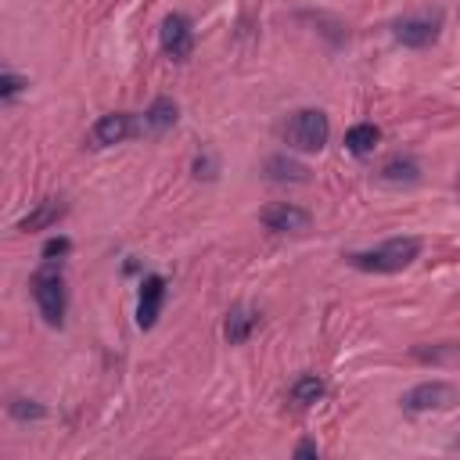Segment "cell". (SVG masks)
Segmentation results:
<instances>
[{"label":"cell","instance_id":"9a60e30c","mask_svg":"<svg viewBox=\"0 0 460 460\" xmlns=\"http://www.w3.org/2000/svg\"><path fill=\"white\" fill-rule=\"evenodd\" d=\"M382 176H385L389 183H414V180L421 176V165H417L414 158H389L385 169H382Z\"/></svg>","mask_w":460,"mask_h":460},{"label":"cell","instance_id":"8992f818","mask_svg":"<svg viewBox=\"0 0 460 460\" xmlns=\"http://www.w3.org/2000/svg\"><path fill=\"white\" fill-rule=\"evenodd\" d=\"M158 40H162V51L173 58V61H183L191 51H195V29L183 15H169L158 29Z\"/></svg>","mask_w":460,"mask_h":460},{"label":"cell","instance_id":"ffe728a7","mask_svg":"<svg viewBox=\"0 0 460 460\" xmlns=\"http://www.w3.org/2000/svg\"><path fill=\"white\" fill-rule=\"evenodd\" d=\"M295 456H317V446H313V442H303V446L295 449Z\"/></svg>","mask_w":460,"mask_h":460},{"label":"cell","instance_id":"ba28073f","mask_svg":"<svg viewBox=\"0 0 460 460\" xmlns=\"http://www.w3.org/2000/svg\"><path fill=\"white\" fill-rule=\"evenodd\" d=\"M130 133H137V123H133V116H126V112H112V116H101V119L94 123V144H98V148L123 144Z\"/></svg>","mask_w":460,"mask_h":460},{"label":"cell","instance_id":"9c48e42d","mask_svg":"<svg viewBox=\"0 0 460 460\" xmlns=\"http://www.w3.org/2000/svg\"><path fill=\"white\" fill-rule=\"evenodd\" d=\"M162 299H165V281L162 278H148L141 285V303H137V324L148 331L155 327L158 313H162Z\"/></svg>","mask_w":460,"mask_h":460},{"label":"cell","instance_id":"7a4b0ae2","mask_svg":"<svg viewBox=\"0 0 460 460\" xmlns=\"http://www.w3.org/2000/svg\"><path fill=\"white\" fill-rule=\"evenodd\" d=\"M33 299L40 306V317L51 327H61V320H65V278H61V270H54L47 262L44 270L33 273Z\"/></svg>","mask_w":460,"mask_h":460},{"label":"cell","instance_id":"2e32d148","mask_svg":"<svg viewBox=\"0 0 460 460\" xmlns=\"http://www.w3.org/2000/svg\"><path fill=\"white\" fill-rule=\"evenodd\" d=\"M320 396H324V382H320L317 375H303V378L292 385V399H295L299 407H313Z\"/></svg>","mask_w":460,"mask_h":460},{"label":"cell","instance_id":"8fae6325","mask_svg":"<svg viewBox=\"0 0 460 460\" xmlns=\"http://www.w3.org/2000/svg\"><path fill=\"white\" fill-rule=\"evenodd\" d=\"M255 324H259V313H252V310H245V306H238V310H230V313H227V324H223V335H227V342H234V345H241V342H248V335L255 331Z\"/></svg>","mask_w":460,"mask_h":460},{"label":"cell","instance_id":"4fadbf2b","mask_svg":"<svg viewBox=\"0 0 460 460\" xmlns=\"http://www.w3.org/2000/svg\"><path fill=\"white\" fill-rule=\"evenodd\" d=\"M266 176L270 180H292V183H306L310 180V169L303 165V162H292V158H285V155H278V158H270L266 162Z\"/></svg>","mask_w":460,"mask_h":460},{"label":"cell","instance_id":"d6986e66","mask_svg":"<svg viewBox=\"0 0 460 460\" xmlns=\"http://www.w3.org/2000/svg\"><path fill=\"white\" fill-rule=\"evenodd\" d=\"M69 248H72V245H69V238H51V241L44 245V259H47V262H54V259H58V255H65Z\"/></svg>","mask_w":460,"mask_h":460},{"label":"cell","instance_id":"30bf717a","mask_svg":"<svg viewBox=\"0 0 460 460\" xmlns=\"http://www.w3.org/2000/svg\"><path fill=\"white\" fill-rule=\"evenodd\" d=\"M173 123H176V105H173L169 98H158V101L141 116L137 130H141V133H165Z\"/></svg>","mask_w":460,"mask_h":460},{"label":"cell","instance_id":"5bb4252c","mask_svg":"<svg viewBox=\"0 0 460 460\" xmlns=\"http://www.w3.org/2000/svg\"><path fill=\"white\" fill-rule=\"evenodd\" d=\"M65 213V206L61 202H54V198H47V202H40L22 223H19V230H44V227H51V223H58V216Z\"/></svg>","mask_w":460,"mask_h":460},{"label":"cell","instance_id":"7c38bea8","mask_svg":"<svg viewBox=\"0 0 460 460\" xmlns=\"http://www.w3.org/2000/svg\"><path fill=\"white\" fill-rule=\"evenodd\" d=\"M378 141H382V130H378L375 123H359V126H352V130L345 133V148H349L352 155H367V151H375V148H378Z\"/></svg>","mask_w":460,"mask_h":460},{"label":"cell","instance_id":"5b68a950","mask_svg":"<svg viewBox=\"0 0 460 460\" xmlns=\"http://www.w3.org/2000/svg\"><path fill=\"white\" fill-rule=\"evenodd\" d=\"M456 403V389L446 385V382H424L417 389H410L403 396V407L414 410V414H424V410H446Z\"/></svg>","mask_w":460,"mask_h":460},{"label":"cell","instance_id":"3957f363","mask_svg":"<svg viewBox=\"0 0 460 460\" xmlns=\"http://www.w3.org/2000/svg\"><path fill=\"white\" fill-rule=\"evenodd\" d=\"M327 137H331V123L320 109H303L285 126V141L295 151H320L327 144Z\"/></svg>","mask_w":460,"mask_h":460},{"label":"cell","instance_id":"6da1fadb","mask_svg":"<svg viewBox=\"0 0 460 460\" xmlns=\"http://www.w3.org/2000/svg\"><path fill=\"white\" fill-rule=\"evenodd\" d=\"M417 255H421L417 238H392V241H385L371 252H352L349 262L356 270H367V273H396V270H407Z\"/></svg>","mask_w":460,"mask_h":460},{"label":"cell","instance_id":"277c9868","mask_svg":"<svg viewBox=\"0 0 460 460\" xmlns=\"http://www.w3.org/2000/svg\"><path fill=\"white\" fill-rule=\"evenodd\" d=\"M259 220H262V227L273 230V234H306L310 223H313L310 213L299 209V206H292V202H273V206H266V209L259 213Z\"/></svg>","mask_w":460,"mask_h":460},{"label":"cell","instance_id":"ac0fdd59","mask_svg":"<svg viewBox=\"0 0 460 460\" xmlns=\"http://www.w3.org/2000/svg\"><path fill=\"white\" fill-rule=\"evenodd\" d=\"M47 410L40 407V403H33V399H15L12 403V417H19V421H36V417H44Z\"/></svg>","mask_w":460,"mask_h":460},{"label":"cell","instance_id":"52a82bcc","mask_svg":"<svg viewBox=\"0 0 460 460\" xmlns=\"http://www.w3.org/2000/svg\"><path fill=\"white\" fill-rule=\"evenodd\" d=\"M392 33L407 47H428L435 40V33H439V19L435 15H410V19H399Z\"/></svg>","mask_w":460,"mask_h":460},{"label":"cell","instance_id":"e0dca14e","mask_svg":"<svg viewBox=\"0 0 460 460\" xmlns=\"http://www.w3.org/2000/svg\"><path fill=\"white\" fill-rule=\"evenodd\" d=\"M22 86H26V79H22V76L4 72V76H0V98H4V101H15V98L22 94Z\"/></svg>","mask_w":460,"mask_h":460}]
</instances>
